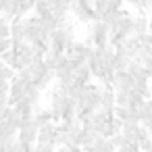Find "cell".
<instances>
[{"label": "cell", "mask_w": 152, "mask_h": 152, "mask_svg": "<svg viewBox=\"0 0 152 152\" xmlns=\"http://www.w3.org/2000/svg\"><path fill=\"white\" fill-rule=\"evenodd\" d=\"M73 44H75V38H73V25H69V23H63V25H61L58 29H54L52 36H50V50H52V52L65 54Z\"/></svg>", "instance_id": "cell-1"}, {"label": "cell", "mask_w": 152, "mask_h": 152, "mask_svg": "<svg viewBox=\"0 0 152 152\" xmlns=\"http://www.w3.org/2000/svg\"><path fill=\"white\" fill-rule=\"evenodd\" d=\"M88 40H92V44L96 48L110 46V29H108V25L104 21H98V19L88 23Z\"/></svg>", "instance_id": "cell-2"}, {"label": "cell", "mask_w": 152, "mask_h": 152, "mask_svg": "<svg viewBox=\"0 0 152 152\" xmlns=\"http://www.w3.org/2000/svg\"><path fill=\"white\" fill-rule=\"evenodd\" d=\"M38 133H40V125L36 123V119L34 117H23L21 119V127L17 131V140L19 142L36 144L38 142Z\"/></svg>", "instance_id": "cell-3"}, {"label": "cell", "mask_w": 152, "mask_h": 152, "mask_svg": "<svg viewBox=\"0 0 152 152\" xmlns=\"http://www.w3.org/2000/svg\"><path fill=\"white\" fill-rule=\"evenodd\" d=\"M71 13H73V17L79 23H92L94 17H96L94 7L88 4V2H83V0H73V2H71Z\"/></svg>", "instance_id": "cell-4"}, {"label": "cell", "mask_w": 152, "mask_h": 152, "mask_svg": "<svg viewBox=\"0 0 152 152\" xmlns=\"http://www.w3.org/2000/svg\"><path fill=\"white\" fill-rule=\"evenodd\" d=\"M135 77L131 75V73H127V71H117L115 73V79H113V90L115 92H131V90H135Z\"/></svg>", "instance_id": "cell-5"}, {"label": "cell", "mask_w": 152, "mask_h": 152, "mask_svg": "<svg viewBox=\"0 0 152 152\" xmlns=\"http://www.w3.org/2000/svg\"><path fill=\"white\" fill-rule=\"evenodd\" d=\"M27 86H29V83H27L21 75H17V77L11 81V90H9V106H15V104L25 96Z\"/></svg>", "instance_id": "cell-6"}, {"label": "cell", "mask_w": 152, "mask_h": 152, "mask_svg": "<svg viewBox=\"0 0 152 152\" xmlns=\"http://www.w3.org/2000/svg\"><path fill=\"white\" fill-rule=\"evenodd\" d=\"M115 119L121 125H131V123H140V113H137V108L115 106Z\"/></svg>", "instance_id": "cell-7"}, {"label": "cell", "mask_w": 152, "mask_h": 152, "mask_svg": "<svg viewBox=\"0 0 152 152\" xmlns=\"http://www.w3.org/2000/svg\"><path fill=\"white\" fill-rule=\"evenodd\" d=\"M38 144H48V146H54L56 148V125L54 123H46V125L40 127Z\"/></svg>", "instance_id": "cell-8"}, {"label": "cell", "mask_w": 152, "mask_h": 152, "mask_svg": "<svg viewBox=\"0 0 152 152\" xmlns=\"http://www.w3.org/2000/svg\"><path fill=\"white\" fill-rule=\"evenodd\" d=\"M11 40H13V46L27 42L25 40V19H13L11 21Z\"/></svg>", "instance_id": "cell-9"}, {"label": "cell", "mask_w": 152, "mask_h": 152, "mask_svg": "<svg viewBox=\"0 0 152 152\" xmlns=\"http://www.w3.org/2000/svg\"><path fill=\"white\" fill-rule=\"evenodd\" d=\"M15 129H11L7 123H2L0 125V152H4V150H9V146H13L17 140H15Z\"/></svg>", "instance_id": "cell-10"}, {"label": "cell", "mask_w": 152, "mask_h": 152, "mask_svg": "<svg viewBox=\"0 0 152 152\" xmlns=\"http://www.w3.org/2000/svg\"><path fill=\"white\" fill-rule=\"evenodd\" d=\"M13 108H15L21 117H34V115L38 113V110H36V108H38V104H36V102H31L27 96H23V98H21Z\"/></svg>", "instance_id": "cell-11"}, {"label": "cell", "mask_w": 152, "mask_h": 152, "mask_svg": "<svg viewBox=\"0 0 152 152\" xmlns=\"http://www.w3.org/2000/svg\"><path fill=\"white\" fill-rule=\"evenodd\" d=\"M92 77H94V73H92L90 65L86 63V65H81V67L75 71V86H88V83L92 81Z\"/></svg>", "instance_id": "cell-12"}, {"label": "cell", "mask_w": 152, "mask_h": 152, "mask_svg": "<svg viewBox=\"0 0 152 152\" xmlns=\"http://www.w3.org/2000/svg\"><path fill=\"white\" fill-rule=\"evenodd\" d=\"M150 31V19L146 15H135L133 21V36H144Z\"/></svg>", "instance_id": "cell-13"}, {"label": "cell", "mask_w": 152, "mask_h": 152, "mask_svg": "<svg viewBox=\"0 0 152 152\" xmlns=\"http://www.w3.org/2000/svg\"><path fill=\"white\" fill-rule=\"evenodd\" d=\"M34 119H36V123L42 127V125H46V123H54V117H52V110L48 108H40L36 115H34Z\"/></svg>", "instance_id": "cell-14"}, {"label": "cell", "mask_w": 152, "mask_h": 152, "mask_svg": "<svg viewBox=\"0 0 152 152\" xmlns=\"http://www.w3.org/2000/svg\"><path fill=\"white\" fill-rule=\"evenodd\" d=\"M137 61H140V63H142L148 71H152V46H144V48L140 50Z\"/></svg>", "instance_id": "cell-15"}, {"label": "cell", "mask_w": 152, "mask_h": 152, "mask_svg": "<svg viewBox=\"0 0 152 152\" xmlns=\"http://www.w3.org/2000/svg\"><path fill=\"white\" fill-rule=\"evenodd\" d=\"M11 38V21L0 17V40H9Z\"/></svg>", "instance_id": "cell-16"}, {"label": "cell", "mask_w": 152, "mask_h": 152, "mask_svg": "<svg viewBox=\"0 0 152 152\" xmlns=\"http://www.w3.org/2000/svg\"><path fill=\"white\" fill-rule=\"evenodd\" d=\"M110 142H113V146H115L117 150H119V148H123V146H127V144H131V142H129V140H127L123 133H117V135H115Z\"/></svg>", "instance_id": "cell-17"}, {"label": "cell", "mask_w": 152, "mask_h": 152, "mask_svg": "<svg viewBox=\"0 0 152 152\" xmlns=\"http://www.w3.org/2000/svg\"><path fill=\"white\" fill-rule=\"evenodd\" d=\"M117 106H129V92H117Z\"/></svg>", "instance_id": "cell-18"}, {"label": "cell", "mask_w": 152, "mask_h": 152, "mask_svg": "<svg viewBox=\"0 0 152 152\" xmlns=\"http://www.w3.org/2000/svg\"><path fill=\"white\" fill-rule=\"evenodd\" d=\"M9 50H13V40L9 38V40H0V56H2L4 52H9Z\"/></svg>", "instance_id": "cell-19"}, {"label": "cell", "mask_w": 152, "mask_h": 152, "mask_svg": "<svg viewBox=\"0 0 152 152\" xmlns=\"http://www.w3.org/2000/svg\"><path fill=\"white\" fill-rule=\"evenodd\" d=\"M34 152H56L54 146H48V144H36V150Z\"/></svg>", "instance_id": "cell-20"}, {"label": "cell", "mask_w": 152, "mask_h": 152, "mask_svg": "<svg viewBox=\"0 0 152 152\" xmlns=\"http://www.w3.org/2000/svg\"><path fill=\"white\" fill-rule=\"evenodd\" d=\"M9 90H11V83L0 77V94H9Z\"/></svg>", "instance_id": "cell-21"}]
</instances>
